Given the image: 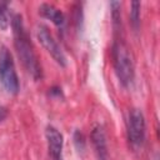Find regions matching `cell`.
Here are the masks:
<instances>
[{"instance_id":"obj_1","label":"cell","mask_w":160,"mask_h":160,"mask_svg":"<svg viewBox=\"0 0 160 160\" xmlns=\"http://www.w3.org/2000/svg\"><path fill=\"white\" fill-rule=\"evenodd\" d=\"M11 28H12V35H14V45H15L18 56L20 58L22 65L25 66L28 72L31 74L34 79L36 80L41 79V66L38 61L30 38L25 30L22 18L19 14L12 16Z\"/></svg>"},{"instance_id":"obj_2","label":"cell","mask_w":160,"mask_h":160,"mask_svg":"<svg viewBox=\"0 0 160 160\" xmlns=\"http://www.w3.org/2000/svg\"><path fill=\"white\" fill-rule=\"evenodd\" d=\"M112 62L116 76L122 86H129L134 80V62L131 54L121 38H116L112 44Z\"/></svg>"},{"instance_id":"obj_3","label":"cell","mask_w":160,"mask_h":160,"mask_svg":"<svg viewBox=\"0 0 160 160\" xmlns=\"http://www.w3.org/2000/svg\"><path fill=\"white\" fill-rule=\"evenodd\" d=\"M0 82L9 94L15 95L20 90V82L16 74L14 59L6 46H2L0 50Z\"/></svg>"},{"instance_id":"obj_4","label":"cell","mask_w":160,"mask_h":160,"mask_svg":"<svg viewBox=\"0 0 160 160\" xmlns=\"http://www.w3.org/2000/svg\"><path fill=\"white\" fill-rule=\"evenodd\" d=\"M145 132L146 125L142 111L139 109H132L129 114L128 120V139L134 149H139L142 146L145 140Z\"/></svg>"},{"instance_id":"obj_5","label":"cell","mask_w":160,"mask_h":160,"mask_svg":"<svg viewBox=\"0 0 160 160\" xmlns=\"http://www.w3.org/2000/svg\"><path fill=\"white\" fill-rule=\"evenodd\" d=\"M36 36H38V40L40 41V44L42 45V48L51 55V58L60 66H65L66 65V56L45 25H39L36 28Z\"/></svg>"},{"instance_id":"obj_6","label":"cell","mask_w":160,"mask_h":160,"mask_svg":"<svg viewBox=\"0 0 160 160\" xmlns=\"http://www.w3.org/2000/svg\"><path fill=\"white\" fill-rule=\"evenodd\" d=\"M45 136L51 160H62V145H64L62 134L56 128L48 126L45 130Z\"/></svg>"},{"instance_id":"obj_7","label":"cell","mask_w":160,"mask_h":160,"mask_svg":"<svg viewBox=\"0 0 160 160\" xmlns=\"http://www.w3.org/2000/svg\"><path fill=\"white\" fill-rule=\"evenodd\" d=\"M91 142L95 154L99 160H108V142L104 128L101 125H95L91 131Z\"/></svg>"},{"instance_id":"obj_8","label":"cell","mask_w":160,"mask_h":160,"mask_svg":"<svg viewBox=\"0 0 160 160\" xmlns=\"http://www.w3.org/2000/svg\"><path fill=\"white\" fill-rule=\"evenodd\" d=\"M39 12L44 18L51 20L56 26H61L65 22V16H64L62 11H60L56 6H54L51 4H46V2L41 4L39 6Z\"/></svg>"},{"instance_id":"obj_9","label":"cell","mask_w":160,"mask_h":160,"mask_svg":"<svg viewBox=\"0 0 160 160\" xmlns=\"http://www.w3.org/2000/svg\"><path fill=\"white\" fill-rule=\"evenodd\" d=\"M140 6L141 4L139 1L131 2V10H130V20L132 24V28L138 30L139 24H140Z\"/></svg>"},{"instance_id":"obj_10","label":"cell","mask_w":160,"mask_h":160,"mask_svg":"<svg viewBox=\"0 0 160 160\" xmlns=\"http://www.w3.org/2000/svg\"><path fill=\"white\" fill-rule=\"evenodd\" d=\"M10 22L9 16V5L5 1H0V29H8Z\"/></svg>"},{"instance_id":"obj_11","label":"cell","mask_w":160,"mask_h":160,"mask_svg":"<svg viewBox=\"0 0 160 160\" xmlns=\"http://www.w3.org/2000/svg\"><path fill=\"white\" fill-rule=\"evenodd\" d=\"M74 142L76 144V148H78L79 150H84L85 141H84V136H82V134H81L79 130H76V131L74 132Z\"/></svg>"},{"instance_id":"obj_12","label":"cell","mask_w":160,"mask_h":160,"mask_svg":"<svg viewBox=\"0 0 160 160\" xmlns=\"http://www.w3.org/2000/svg\"><path fill=\"white\" fill-rule=\"evenodd\" d=\"M8 116V109L5 106H1L0 105V122Z\"/></svg>"}]
</instances>
